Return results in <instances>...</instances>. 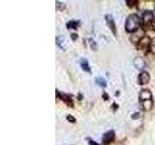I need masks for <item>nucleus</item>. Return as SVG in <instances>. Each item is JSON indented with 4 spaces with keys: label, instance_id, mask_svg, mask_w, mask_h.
Returning a JSON list of instances; mask_svg holds the SVG:
<instances>
[{
    "label": "nucleus",
    "instance_id": "nucleus-1",
    "mask_svg": "<svg viewBox=\"0 0 155 145\" xmlns=\"http://www.w3.org/2000/svg\"><path fill=\"white\" fill-rule=\"evenodd\" d=\"M141 18H140V16L138 15L132 14L127 18L126 22H125V29L127 32L133 33L135 31H137L138 29L141 27Z\"/></svg>",
    "mask_w": 155,
    "mask_h": 145
},
{
    "label": "nucleus",
    "instance_id": "nucleus-2",
    "mask_svg": "<svg viewBox=\"0 0 155 145\" xmlns=\"http://www.w3.org/2000/svg\"><path fill=\"white\" fill-rule=\"evenodd\" d=\"M154 14L152 11H144L141 16V22L144 29H148L154 22Z\"/></svg>",
    "mask_w": 155,
    "mask_h": 145
},
{
    "label": "nucleus",
    "instance_id": "nucleus-3",
    "mask_svg": "<svg viewBox=\"0 0 155 145\" xmlns=\"http://www.w3.org/2000/svg\"><path fill=\"white\" fill-rule=\"evenodd\" d=\"M151 40L148 36H144L137 42V48L140 50H147L150 48Z\"/></svg>",
    "mask_w": 155,
    "mask_h": 145
},
{
    "label": "nucleus",
    "instance_id": "nucleus-4",
    "mask_svg": "<svg viewBox=\"0 0 155 145\" xmlns=\"http://www.w3.org/2000/svg\"><path fill=\"white\" fill-rule=\"evenodd\" d=\"M115 138V134L114 131H109L106 134L103 136V138H102V142H103L105 145H108L111 143L114 140Z\"/></svg>",
    "mask_w": 155,
    "mask_h": 145
},
{
    "label": "nucleus",
    "instance_id": "nucleus-5",
    "mask_svg": "<svg viewBox=\"0 0 155 145\" xmlns=\"http://www.w3.org/2000/svg\"><path fill=\"white\" fill-rule=\"evenodd\" d=\"M106 22H107V24L109 26V28H110L111 31L113 32V34L114 36H116V27H115V23H114L113 16H111V15L106 16Z\"/></svg>",
    "mask_w": 155,
    "mask_h": 145
},
{
    "label": "nucleus",
    "instance_id": "nucleus-6",
    "mask_svg": "<svg viewBox=\"0 0 155 145\" xmlns=\"http://www.w3.org/2000/svg\"><path fill=\"white\" fill-rule=\"evenodd\" d=\"M150 80L149 74L147 72H141V74L139 75V77H138V82L141 85H144L148 83V81Z\"/></svg>",
    "mask_w": 155,
    "mask_h": 145
},
{
    "label": "nucleus",
    "instance_id": "nucleus-7",
    "mask_svg": "<svg viewBox=\"0 0 155 145\" xmlns=\"http://www.w3.org/2000/svg\"><path fill=\"white\" fill-rule=\"evenodd\" d=\"M139 97H140V102L152 100V94H151V92L148 90V89H143V90L140 92Z\"/></svg>",
    "mask_w": 155,
    "mask_h": 145
},
{
    "label": "nucleus",
    "instance_id": "nucleus-8",
    "mask_svg": "<svg viewBox=\"0 0 155 145\" xmlns=\"http://www.w3.org/2000/svg\"><path fill=\"white\" fill-rule=\"evenodd\" d=\"M56 94H57V96H60L59 98H60L61 100L68 105V107H74V103H73V101H72V98H71L70 95H67V94H60L59 95L58 91H56Z\"/></svg>",
    "mask_w": 155,
    "mask_h": 145
},
{
    "label": "nucleus",
    "instance_id": "nucleus-9",
    "mask_svg": "<svg viewBox=\"0 0 155 145\" xmlns=\"http://www.w3.org/2000/svg\"><path fill=\"white\" fill-rule=\"evenodd\" d=\"M133 64L135 66V68L138 69V70H143V69L146 67V61H144L141 57L135 58L133 61Z\"/></svg>",
    "mask_w": 155,
    "mask_h": 145
},
{
    "label": "nucleus",
    "instance_id": "nucleus-10",
    "mask_svg": "<svg viewBox=\"0 0 155 145\" xmlns=\"http://www.w3.org/2000/svg\"><path fill=\"white\" fill-rule=\"evenodd\" d=\"M141 105L143 110L144 111H149L151 108L153 107V101L152 100H147V101H143L141 102Z\"/></svg>",
    "mask_w": 155,
    "mask_h": 145
},
{
    "label": "nucleus",
    "instance_id": "nucleus-11",
    "mask_svg": "<svg viewBox=\"0 0 155 145\" xmlns=\"http://www.w3.org/2000/svg\"><path fill=\"white\" fill-rule=\"evenodd\" d=\"M80 64H81V69L84 70V72H90V67H89V64H88V61L86 60V59H81V62H80Z\"/></svg>",
    "mask_w": 155,
    "mask_h": 145
},
{
    "label": "nucleus",
    "instance_id": "nucleus-12",
    "mask_svg": "<svg viewBox=\"0 0 155 145\" xmlns=\"http://www.w3.org/2000/svg\"><path fill=\"white\" fill-rule=\"evenodd\" d=\"M80 25V21H70L67 23V28L68 29H77Z\"/></svg>",
    "mask_w": 155,
    "mask_h": 145
},
{
    "label": "nucleus",
    "instance_id": "nucleus-13",
    "mask_svg": "<svg viewBox=\"0 0 155 145\" xmlns=\"http://www.w3.org/2000/svg\"><path fill=\"white\" fill-rule=\"evenodd\" d=\"M95 82L99 85V86H101V87H103V88H105L107 86V81L104 80L103 77H96L95 78Z\"/></svg>",
    "mask_w": 155,
    "mask_h": 145
},
{
    "label": "nucleus",
    "instance_id": "nucleus-14",
    "mask_svg": "<svg viewBox=\"0 0 155 145\" xmlns=\"http://www.w3.org/2000/svg\"><path fill=\"white\" fill-rule=\"evenodd\" d=\"M126 3L129 7H134V6H136V5H139L140 2L138 1V0H127Z\"/></svg>",
    "mask_w": 155,
    "mask_h": 145
},
{
    "label": "nucleus",
    "instance_id": "nucleus-15",
    "mask_svg": "<svg viewBox=\"0 0 155 145\" xmlns=\"http://www.w3.org/2000/svg\"><path fill=\"white\" fill-rule=\"evenodd\" d=\"M149 50L152 52V53L155 54V38H153L152 40H151V44H150V48Z\"/></svg>",
    "mask_w": 155,
    "mask_h": 145
},
{
    "label": "nucleus",
    "instance_id": "nucleus-16",
    "mask_svg": "<svg viewBox=\"0 0 155 145\" xmlns=\"http://www.w3.org/2000/svg\"><path fill=\"white\" fill-rule=\"evenodd\" d=\"M56 8L58 9V10H62V9H64V7H65V5L63 4V3H60V2H58V1H56Z\"/></svg>",
    "mask_w": 155,
    "mask_h": 145
},
{
    "label": "nucleus",
    "instance_id": "nucleus-17",
    "mask_svg": "<svg viewBox=\"0 0 155 145\" xmlns=\"http://www.w3.org/2000/svg\"><path fill=\"white\" fill-rule=\"evenodd\" d=\"M67 119H68L69 121H70V122H73V123H74L75 120H76L73 116H71V115H68V116H67Z\"/></svg>",
    "mask_w": 155,
    "mask_h": 145
},
{
    "label": "nucleus",
    "instance_id": "nucleus-18",
    "mask_svg": "<svg viewBox=\"0 0 155 145\" xmlns=\"http://www.w3.org/2000/svg\"><path fill=\"white\" fill-rule=\"evenodd\" d=\"M138 117H140V113L138 112V113H135L134 115H132V118H133V119H137Z\"/></svg>",
    "mask_w": 155,
    "mask_h": 145
},
{
    "label": "nucleus",
    "instance_id": "nucleus-19",
    "mask_svg": "<svg viewBox=\"0 0 155 145\" xmlns=\"http://www.w3.org/2000/svg\"><path fill=\"white\" fill-rule=\"evenodd\" d=\"M89 145H99L96 141H93V140H89Z\"/></svg>",
    "mask_w": 155,
    "mask_h": 145
},
{
    "label": "nucleus",
    "instance_id": "nucleus-20",
    "mask_svg": "<svg viewBox=\"0 0 155 145\" xmlns=\"http://www.w3.org/2000/svg\"><path fill=\"white\" fill-rule=\"evenodd\" d=\"M71 37H72V39H73V40H76V39H77V37H78V35L75 34V33H73V34H71Z\"/></svg>",
    "mask_w": 155,
    "mask_h": 145
},
{
    "label": "nucleus",
    "instance_id": "nucleus-21",
    "mask_svg": "<svg viewBox=\"0 0 155 145\" xmlns=\"http://www.w3.org/2000/svg\"><path fill=\"white\" fill-rule=\"evenodd\" d=\"M152 27H153V30L155 31V19H154V22H153V24H152Z\"/></svg>",
    "mask_w": 155,
    "mask_h": 145
},
{
    "label": "nucleus",
    "instance_id": "nucleus-22",
    "mask_svg": "<svg viewBox=\"0 0 155 145\" xmlns=\"http://www.w3.org/2000/svg\"><path fill=\"white\" fill-rule=\"evenodd\" d=\"M104 99H105V100H108V98H107V94H104Z\"/></svg>",
    "mask_w": 155,
    "mask_h": 145
}]
</instances>
